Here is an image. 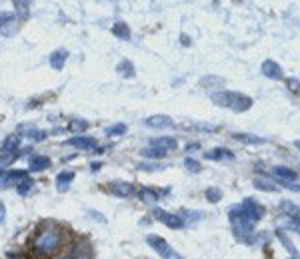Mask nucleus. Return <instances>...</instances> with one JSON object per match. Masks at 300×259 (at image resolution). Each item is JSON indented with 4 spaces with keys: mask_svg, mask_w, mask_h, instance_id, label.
<instances>
[{
    "mask_svg": "<svg viewBox=\"0 0 300 259\" xmlns=\"http://www.w3.org/2000/svg\"><path fill=\"white\" fill-rule=\"evenodd\" d=\"M210 98H212V102L216 104V106H220V108H230L236 114L246 112V110L252 108V98L246 96V94H240V92L222 90V92H214Z\"/></svg>",
    "mask_w": 300,
    "mask_h": 259,
    "instance_id": "nucleus-1",
    "label": "nucleus"
},
{
    "mask_svg": "<svg viewBox=\"0 0 300 259\" xmlns=\"http://www.w3.org/2000/svg\"><path fill=\"white\" fill-rule=\"evenodd\" d=\"M60 241H62V233L58 228H46V230H42V232L36 235V239H34V249H36V253H40V255H52L56 249L60 247Z\"/></svg>",
    "mask_w": 300,
    "mask_h": 259,
    "instance_id": "nucleus-2",
    "label": "nucleus"
},
{
    "mask_svg": "<svg viewBox=\"0 0 300 259\" xmlns=\"http://www.w3.org/2000/svg\"><path fill=\"white\" fill-rule=\"evenodd\" d=\"M146 243H148L162 259H182V255H180L172 245H168V241H166L164 237H160V235H154V233L146 235Z\"/></svg>",
    "mask_w": 300,
    "mask_h": 259,
    "instance_id": "nucleus-3",
    "label": "nucleus"
},
{
    "mask_svg": "<svg viewBox=\"0 0 300 259\" xmlns=\"http://www.w3.org/2000/svg\"><path fill=\"white\" fill-rule=\"evenodd\" d=\"M230 223H232V230H234V233H236V235H238L242 241H244L246 233L254 232V223L246 219L238 206L230 207Z\"/></svg>",
    "mask_w": 300,
    "mask_h": 259,
    "instance_id": "nucleus-4",
    "label": "nucleus"
},
{
    "mask_svg": "<svg viewBox=\"0 0 300 259\" xmlns=\"http://www.w3.org/2000/svg\"><path fill=\"white\" fill-rule=\"evenodd\" d=\"M238 207H240L242 215H244L248 221H252V223L260 221V219L264 217V213H266V209L260 206L256 200H252V198H246V200H242V204H240Z\"/></svg>",
    "mask_w": 300,
    "mask_h": 259,
    "instance_id": "nucleus-5",
    "label": "nucleus"
},
{
    "mask_svg": "<svg viewBox=\"0 0 300 259\" xmlns=\"http://www.w3.org/2000/svg\"><path fill=\"white\" fill-rule=\"evenodd\" d=\"M152 217L162 221L164 225H168L170 230H182L184 228V219L180 213H168L166 209H160V207H154L152 209Z\"/></svg>",
    "mask_w": 300,
    "mask_h": 259,
    "instance_id": "nucleus-6",
    "label": "nucleus"
},
{
    "mask_svg": "<svg viewBox=\"0 0 300 259\" xmlns=\"http://www.w3.org/2000/svg\"><path fill=\"white\" fill-rule=\"evenodd\" d=\"M18 30V20L12 12H0V34L6 38H12Z\"/></svg>",
    "mask_w": 300,
    "mask_h": 259,
    "instance_id": "nucleus-7",
    "label": "nucleus"
},
{
    "mask_svg": "<svg viewBox=\"0 0 300 259\" xmlns=\"http://www.w3.org/2000/svg\"><path fill=\"white\" fill-rule=\"evenodd\" d=\"M28 174L24 170H10V172H4L0 170V187H10L12 183H18L26 178Z\"/></svg>",
    "mask_w": 300,
    "mask_h": 259,
    "instance_id": "nucleus-8",
    "label": "nucleus"
},
{
    "mask_svg": "<svg viewBox=\"0 0 300 259\" xmlns=\"http://www.w3.org/2000/svg\"><path fill=\"white\" fill-rule=\"evenodd\" d=\"M110 191L116 198H132L137 193V189L130 181H114V183H110Z\"/></svg>",
    "mask_w": 300,
    "mask_h": 259,
    "instance_id": "nucleus-9",
    "label": "nucleus"
},
{
    "mask_svg": "<svg viewBox=\"0 0 300 259\" xmlns=\"http://www.w3.org/2000/svg\"><path fill=\"white\" fill-rule=\"evenodd\" d=\"M260 70H262L264 76L270 78V80H282V78H284V72H282L280 64L274 62V60H264L262 66H260Z\"/></svg>",
    "mask_w": 300,
    "mask_h": 259,
    "instance_id": "nucleus-10",
    "label": "nucleus"
},
{
    "mask_svg": "<svg viewBox=\"0 0 300 259\" xmlns=\"http://www.w3.org/2000/svg\"><path fill=\"white\" fill-rule=\"evenodd\" d=\"M66 144L74 146V148H80V150H86V152H94L96 150V140L90 138V136H74Z\"/></svg>",
    "mask_w": 300,
    "mask_h": 259,
    "instance_id": "nucleus-11",
    "label": "nucleus"
},
{
    "mask_svg": "<svg viewBox=\"0 0 300 259\" xmlns=\"http://www.w3.org/2000/svg\"><path fill=\"white\" fill-rule=\"evenodd\" d=\"M144 124H146L148 128H154V130H166V128H172V126H174L172 118H168V116H164V114H156V116L146 118Z\"/></svg>",
    "mask_w": 300,
    "mask_h": 259,
    "instance_id": "nucleus-12",
    "label": "nucleus"
},
{
    "mask_svg": "<svg viewBox=\"0 0 300 259\" xmlns=\"http://www.w3.org/2000/svg\"><path fill=\"white\" fill-rule=\"evenodd\" d=\"M272 176L274 178H278L284 185H288V183L298 180V174H296L294 170H290V168H284V166H276V168H272Z\"/></svg>",
    "mask_w": 300,
    "mask_h": 259,
    "instance_id": "nucleus-13",
    "label": "nucleus"
},
{
    "mask_svg": "<svg viewBox=\"0 0 300 259\" xmlns=\"http://www.w3.org/2000/svg\"><path fill=\"white\" fill-rule=\"evenodd\" d=\"M50 166H52V161H50L48 155H32V157L28 159V170H30V172H44V170H48Z\"/></svg>",
    "mask_w": 300,
    "mask_h": 259,
    "instance_id": "nucleus-14",
    "label": "nucleus"
},
{
    "mask_svg": "<svg viewBox=\"0 0 300 259\" xmlns=\"http://www.w3.org/2000/svg\"><path fill=\"white\" fill-rule=\"evenodd\" d=\"M150 146H152V148H158V150H162V152H170V150H176V148H178V142H176V138L162 136V138L150 140Z\"/></svg>",
    "mask_w": 300,
    "mask_h": 259,
    "instance_id": "nucleus-15",
    "label": "nucleus"
},
{
    "mask_svg": "<svg viewBox=\"0 0 300 259\" xmlns=\"http://www.w3.org/2000/svg\"><path fill=\"white\" fill-rule=\"evenodd\" d=\"M74 180V172H70V170H66V172H60L58 176H56V191H60V193H64V191H68V187H70V183Z\"/></svg>",
    "mask_w": 300,
    "mask_h": 259,
    "instance_id": "nucleus-16",
    "label": "nucleus"
},
{
    "mask_svg": "<svg viewBox=\"0 0 300 259\" xmlns=\"http://www.w3.org/2000/svg\"><path fill=\"white\" fill-rule=\"evenodd\" d=\"M66 60H68V52L66 50H54L50 54V58H48V64L54 68V70H62L64 68V64H66Z\"/></svg>",
    "mask_w": 300,
    "mask_h": 259,
    "instance_id": "nucleus-17",
    "label": "nucleus"
},
{
    "mask_svg": "<svg viewBox=\"0 0 300 259\" xmlns=\"http://www.w3.org/2000/svg\"><path fill=\"white\" fill-rule=\"evenodd\" d=\"M232 138L236 142H242V144H252V146H260L264 144L266 140L260 138V136H254V134H244V132H238V134H232Z\"/></svg>",
    "mask_w": 300,
    "mask_h": 259,
    "instance_id": "nucleus-18",
    "label": "nucleus"
},
{
    "mask_svg": "<svg viewBox=\"0 0 300 259\" xmlns=\"http://www.w3.org/2000/svg\"><path fill=\"white\" fill-rule=\"evenodd\" d=\"M116 72L120 74L122 78H134L137 76V70H134V64L130 62V60H120L118 62V66H116Z\"/></svg>",
    "mask_w": 300,
    "mask_h": 259,
    "instance_id": "nucleus-19",
    "label": "nucleus"
},
{
    "mask_svg": "<svg viewBox=\"0 0 300 259\" xmlns=\"http://www.w3.org/2000/svg\"><path fill=\"white\" fill-rule=\"evenodd\" d=\"M20 132H26V134H22V136H26L28 140H34V142H42V140H46V132L34 128V126H20Z\"/></svg>",
    "mask_w": 300,
    "mask_h": 259,
    "instance_id": "nucleus-20",
    "label": "nucleus"
},
{
    "mask_svg": "<svg viewBox=\"0 0 300 259\" xmlns=\"http://www.w3.org/2000/svg\"><path fill=\"white\" fill-rule=\"evenodd\" d=\"M20 146V136L18 134H10L4 142H2V150L0 152H16Z\"/></svg>",
    "mask_w": 300,
    "mask_h": 259,
    "instance_id": "nucleus-21",
    "label": "nucleus"
},
{
    "mask_svg": "<svg viewBox=\"0 0 300 259\" xmlns=\"http://www.w3.org/2000/svg\"><path fill=\"white\" fill-rule=\"evenodd\" d=\"M254 187L256 189H262V191H270V193H276L280 187L276 185V183H272L270 180H264V178H254Z\"/></svg>",
    "mask_w": 300,
    "mask_h": 259,
    "instance_id": "nucleus-22",
    "label": "nucleus"
},
{
    "mask_svg": "<svg viewBox=\"0 0 300 259\" xmlns=\"http://www.w3.org/2000/svg\"><path fill=\"white\" fill-rule=\"evenodd\" d=\"M112 34L116 38H120V40H130V28H128L126 22H116L112 26Z\"/></svg>",
    "mask_w": 300,
    "mask_h": 259,
    "instance_id": "nucleus-23",
    "label": "nucleus"
},
{
    "mask_svg": "<svg viewBox=\"0 0 300 259\" xmlns=\"http://www.w3.org/2000/svg\"><path fill=\"white\" fill-rule=\"evenodd\" d=\"M140 200L144 202V204H148V206H154L156 202H158V193L154 191V189H150V187H144V189H140Z\"/></svg>",
    "mask_w": 300,
    "mask_h": 259,
    "instance_id": "nucleus-24",
    "label": "nucleus"
},
{
    "mask_svg": "<svg viewBox=\"0 0 300 259\" xmlns=\"http://www.w3.org/2000/svg\"><path fill=\"white\" fill-rule=\"evenodd\" d=\"M14 10L20 16V20H28V16H30V2H26V0L14 2Z\"/></svg>",
    "mask_w": 300,
    "mask_h": 259,
    "instance_id": "nucleus-25",
    "label": "nucleus"
},
{
    "mask_svg": "<svg viewBox=\"0 0 300 259\" xmlns=\"http://www.w3.org/2000/svg\"><path fill=\"white\" fill-rule=\"evenodd\" d=\"M68 130H70L72 134H84V132L88 130V122L82 120V118H72L70 124H68Z\"/></svg>",
    "mask_w": 300,
    "mask_h": 259,
    "instance_id": "nucleus-26",
    "label": "nucleus"
},
{
    "mask_svg": "<svg viewBox=\"0 0 300 259\" xmlns=\"http://www.w3.org/2000/svg\"><path fill=\"white\" fill-rule=\"evenodd\" d=\"M18 152H0V170H4L6 166L14 164L18 159Z\"/></svg>",
    "mask_w": 300,
    "mask_h": 259,
    "instance_id": "nucleus-27",
    "label": "nucleus"
},
{
    "mask_svg": "<svg viewBox=\"0 0 300 259\" xmlns=\"http://www.w3.org/2000/svg\"><path fill=\"white\" fill-rule=\"evenodd\" d=\"M204 157H206V159H224V157L232 159L234 155L230 154L228 150H222V148H216V150H212V152H204Z\"/></svg>",
    "mask_w": 300,
    "mask_h": 259,
    "instance_id": "nucleus-28",
    "label": "nucleus"
},
{
    "mask_svg": "<svg viewBox=\"0 0 300 259\" xmlns=\"http://www.w3.org/2000/svg\"><path fill=\"white\" fill-rule=\"evenodd\" d=\"M276 237H278V239H280V241L284 243V247H286V249H288V251L292 253V257H294V259H300V253L296 251V249H294L292 241H290V239H288V237L284 235V232H280V230H278V232H276Z\"/></svg>",
    "mask_w": 300,
    "mask_h": 259,
    "instance_id": "nucleus-29",
    "label": "nucleus"
},
{
    "mask_svg": "<svg viewBox=\"0 0 300 259\" xmlns=\"http://www.w3.org/2000/svg\"><path fill=\"white\" fill-rule=\"evenodd\" d=\"M140 154L144 155V157H150V159H160L166 155V152L162 150H158V148H152V146H148V148H142L140 150Z\"/></svg>",
    "mask_w": 300,
    "mask_h": 259,
    "instance_id": "nucleus-30",
    "label": "nucleus"
},
{
    "mask_svg": "<svg viewBox=\"0 0 300 259\" xmlns=\"http://www.w3.org/2000/svg\"><path fill=\"white\" fill-rule=\"evenodd\" d=\"M104 134H106L108 138L122 136V134H126V124H114V126H108V128L104 130Z\"/></svg>",
    "mask_w": 300,
    "mask_h": 259,
    "instance_id": "nucleus-31",
    "label": "nucleus"
},
{
    "mask_svg": "<svg viewBox=\"0 0 300 259\" xmlns=\"http://www.w3.org/2000/svg\"><path fill=\"white\" fill-rule=\"evenodd\" d=\"M214 84H216V86H224V80L219 76H204L200 80V86H202V88H212Z\"/></svg>",
    "mask_w": 300,
    "mask_h": 259,
    "instance_id": "nucleus-32",
    "label": "nucleus"
},
{
    "mask_svg": "<svg viewBox=\"0 0 300 259\" xmlns=\"http://www.w3.org/2000/svg\"><path fill=\"white\" fill-rule=\"evenodd\" d=\"M220 198H222L220 187H208V189H206V200H208L210 204H219Z\"/></svg>",
    "mask_w": 300,
    "mask_h": 259,
    "instance_id": "nucleus-33",
    "label": "nucleus"
},
{
    "mask_svg": "<svg viewBox=\"0 0 300 259\" xmlns=\"http://www.w3.org/2000/svg\"><path fill=\"white\" fill-rule=\"evenodd\" d=\"M30 187H32V180H30L28 176L22 181H18V183H16V191H18L20 196H26L28 191H30Z\"/></svg>",
    "mask_w": 300,
    "mask_h": 259,
    "instance_id": "nucleus-34",
    "label": "nucleus"
},
{
    "mask_svg": "<svg viewBox=\"0 0 300 259\" xmlns=\"http://www.w3.org/2000/svg\"><path fill=\"white\" fill-rule=\"evenodd\" d=\"M184 166H186V170L192 172V174H198V172L202 170V168H200V164H198L196 159H192V157H186V159H184Z\"/></svg>",
    "mask_w": 300,
    "mask_h": 259,
    "instance_id": "nucleus-35",
    "label": "nucleus"
},
{
    "mask_svg": "<svg viewBox=\"0 0 300 259\" xmlns=\"http://www.w3.org/2000/svg\"><path fill=\"white\" fill-rule=\"evenodd\" d=\"M138 170H140V172H158V170H162V166H154V164H138Z\"/></svg>",
    "mask_w": 300,
    "mask_h": 259,
    "instance_id": "nucleus-36",
    "label": "nucleus"
},
{
    "mask_svg": "<svg viewBox=\"0 0 300 259\" xmlns=\"http://www.w3.org/2000/svg\"><path fill=\"white\" fill-rule=\"evenodd\" d=\"M286 86H288V90H292V92L300 94V82L296 80V78H288V80H286Z\"/></svg>",
    "mask_w": 300,
    "mask_h": 259,
    "instance_id": "nucleus-37",
    "label": "nucleus"
},
{
    "mask_svg": "<svg viewBox=\"0 0 300 259\" xmlns=\"http://www.w3.org/2000/svg\"><path fill=\"white\" fill-rule=\"evenodd\" d=\"M0 223H6V215H4V204L0 202Z\"/></svg>",
    "mask_w": 300,
    "mask_h": 259,
    "instance_id": "nucleus-38",
    "label": "nucleus"
},
{
    "mask_svg": "<svg viewBox=\"0 0 300 259\" xmlns=\"http://www.w3.org/2000/svg\"><path fill=\"white\" fill-rule=\"evenodd\" d=\"M100 166H102L100 161H92V164H90V170H92V172H98V170H100Z\"/></svg>",
    "mask_w": 300,
    "mask_h": 259,
    "instance_id": "nucleus-39",
    "label": "nucleus"
},
{
    "mask_svg": "<svg viewBox=\"0 0 300 259\" xmlns=\"http://www.w3.org/2000/svg\"><path fill=\"white\" fill-rule=\"evenodd\" d=\"M186 150H188V152H196V150H198V144H188Z\"/></svg>",
    "mask_w": 300,
    "mask_h": 259,
    "instance_id": "nucleus-40",
    "label": "nucleus"
},
{
    "mask_svg": "<svg viewBox=\"0 0 300 259\" xmlns=\"http://www.w3.org/2000/svg\"><path fill=\"white\" fill-rule=\"evenodd\" d=\"M294 146H296V148L300 150V140H296V142H294Z\"/></svg>",
    "mask_w": 300,
    "mask_h": 259,
    "instance_id": "nucleus-41",
    "label": "nucleus"
},
{
    "mask_svg": "<svg viewBox=\"0 0 300 259\" xmlns=\"http://www.w3.org/2000/svg\"><path fill=\"white\" fill-rule=\"evenodd\" d=\"M66 259H72V257H66Z\"/></svg>",
    "mask_w": 300,
    "mask_h": 259,
    "instance_id": "nucleus-42",
    "label": "nucleus"
}]
</instances>
